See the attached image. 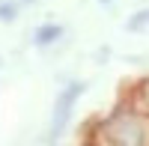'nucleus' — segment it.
Returning a JSON list of instances; mask_svg holds the SVG:
<instances>
[{"label":"nucleus","instance_id":"7","mask_svg":"<svg viewBox=\"0 0 149 146\" xmlns=\"http://www.w3.org/2000/svg\"><path fill=\"white\" fill-rule=\"evenodd\" d=\"M102 3H110V0H102Z\"/></svg>","mask_w":149,"mask_h":146},{"label":"nucleus","instance_id":"2","mask_svg":"<svg viewBox=\"0 0 149 146\" xmlns=\"http://www.w3.org/2000/svg\"><path fill=\"white\" fill-rule=\"evenodd\" d=\"M81 92H84V83H69V87L57 95L54 119H51V137H60V134H63V128H66L69 116H72V111H74V104H78V99H81Z\"/></svg>","mask_w":149,"mask_h":146},{"label":"nucleus","instance_id":"8","mask_svg":"<svg viewBox=\"0 0 149 146\" xmlns=\"http://www.w3.org/2000/svg\"><path fill=\"white\" fill-rule=\"evenodd\" d=\"M30 3H33V0H30Z\"/></svg>","mask_w":149,"mask_h":146},{"label":"nucleus","instance_id":"6","mask_svg":"<svg viewBox=\"0 0 149 146\" xmlns=\"http://www.w3.org/2000/svg\"><path fill=\"white\" fill-rule=\"evenodd\" d=\"M15 15H18L15 0H0V21H15Z\"/></svg>","mask_w":149,"mask_h":146},{"label":"nucleus","instance_id":"1","mask_svg":"<svg viewBox=\"0 0 149 146\" xmlns=\"http://www.w3.org/2000/svg\"><path fill=\"white\" fill-rule=\"evenodd\" d=\"M98 143H122V146H140L149 140V128L143 122V113L134 107H116L102 125H98Z\"/></svg>","mask_w":149,"mask_h":146},{"label":"nucleus","instance_id":"3","mask_svg":"<svg viewBox=\"0 0 149 146\" xmlns=\"http://www.w3.org/2000/svg\"><path fill=\"white\" fill-rule=\"evenodd\" d=\"M60 36H63V27H60V24H42V27L36 30L33 39H36V45H42V48H45V45H54Z\"/></svg>","mask_w":149,"mask_h":146},{"label":"nucleus","instance_id":"4","mask_svg":"<svg viewBox=\"0 0 149 146\" xmlns=\"http://www.w3.org/2000/svg\"><path fill=\"white\" fill-rule=\"evenodd\" d=\"M131 107L137 113L149 116V81H143L140 87H137V92H134V99H131Z\"/></svg>","mask_w":149,"mask_h":146},{"label":"nucleus","instance_id":"5","mask_svg":"<svg viewBox=\"0 0 149 146\" xmlns=\"http://www.w3.org/2000/svg\"><path fill=\"white\" fill-rule=\"evenodd\" d=\"M125 27H128L131 33H149V9H140L137 15H131Z\"/></svg>","mask_w":149,"mask_h":146}]
</instances>
